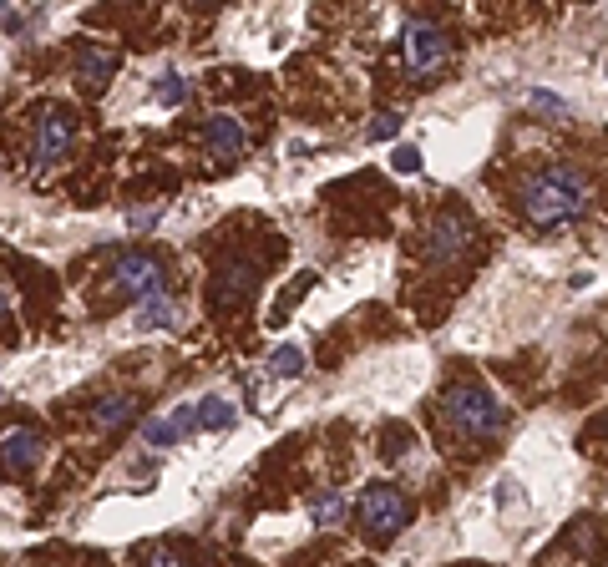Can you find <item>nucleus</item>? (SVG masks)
Segmentation results:
<instances>
[{"label": "nucleus", "mask_w": 608, "mask_h": 567, "mask_svg": "<svg viewBox=\"0 0 608 567\" xmlns=\"http://www.w3.org/2000/svg\"><path fill=\"white\" fill-rule=\"evenodd\" d=\"M269 370H274L279 380H294V375L310 370V355H304V345H279V350L269 355Z\"/></svg>", "instance_id": "obj_17"}, {"label": "nucleus", "mask_w": 608, "mask_h": 567, "mask_svg": "<svg viewBox=\"0 0 608 567\" xmlns=\"http://www.w3.org/2000/svg\"><path fill=\"white\" fill-rule=\"evenodd\" d=\"M254 289H259V264H249V259L223 264V269H218V279H213V299H218L223 309H239Z\"/></svg>", "instance_id": "obj_9"}, {"label": "nucleus", "mask_w": 608, "mask_h": 567, "mask_svg": "<svg viewBox=\"0 0 608 567\" xmlns=\"http://www.w3.org/2000/svg\"><path fill=\"white\" fill-rule=\"evenodd\" d=\"M117 66H122V56L112 46H97V41L76 46V81H82V87H102V81H112Z\"/></svg>", "instance_id": "obj_12"}, {"label": "nucleus", "mask_w": 608, "mask_h": 567, "mask_svg": "<svg viewBox=\"0 0 608 567\" xmlns=\"http://www.w3.org/2000/svg\"><path fill=\"white\" fill-rule=\"evenodd\" d=\"M152 102H158V107H178V102H188V76H178V71L158 76V92H152Z\"/></svg>", "instance_id": "obj_19"}, {"label": "nucleus", "mask_w": 608, "mask_h": 567, "mask_svg": "<svg viewBox=\"0 0 608 567\" xmlns=\"http://www.w3.org/2000/svg\"><path fill=\"white\" fill-rule=\"evenodd\" d=\"M11 319V299H6V289H0V324Z\"/></svg>", "instance_id": "obj_24"}, {"label": "nucleus", "mask_w": 608, "mask_h": 567, "mask_svg": "<svg viewBox=\"0 0 608 567\" xmlns=\"http://www.w3.org/2000/svg\"><path fill=\"white\" fill-rule=\"evenodd\" d=\"M0 400H6V385H0Z\"/></svg>", "instance_id": "obj_25"}, {"label": "nucleus", "mask_w": 608, "mask_h": 567, "mask_svg": "<svg viewBox=\"0 0 608 567\" xmlns=\"http://www.w3.org/2000/svg\"><path fill=\"white\" fill-rule=\"evenodd\" d=\"M345 512H350L345 492H325V497L310 507V522H315V527H330V522H345Z\"/></svg>", "instance_id": "obj_18"}, {"label": "nucleus", "mask_w": 608, "mask_h": 567, "mask_svg": "<svg viewBox=\"0 0 608 567\" xmlns=\"http://www.w3.org/2000/svg\"><path fill=\"white\" fill-rule=\"evenodd\" d=\"M239 426V405L223 395H203L198 400V431H234Z\"/></svg>", "instance_id": "obj_15"}, {"label": "nucleus", "mask_w": 608, "mask_h": 567, "mask_svg": "<svg viewBox=\"0 0 608 567\" xmlns=\"http://www.w3.org/2000/svg\"><path fill=\"white\" fill-rule=\"evenodd\" d=\"M315 284H320V274H315V269H299V274H294V279L284 284V299H279V304L269 309V324H284V319H289V309H294V304H299L304 294H310Z\"/></svg>", "instance_id": "obj_16"}, {"label": "nucleus", "mask_w": 608, "mask_h": 567, "mask_svg": "<svg viewBox=\"0 0 608 567\" xmlns=\"http://www.w3.org/2000/svg\"><path fill=\"white\" fill-rule=\"evenodd\" d=\"M203 142H208V152H213L218 162H234V157H244L249 132H244V122H239V117L218 112V117H208V122H203Z\"/></svg>", "instance_id": "obj_11"}, {"label": "nucleus", "mask_w": 608, "mask_h": 567, "mask_svg": "<svg viewBox=\"0 0 608 567\" xmlns=\"http://www.w3.org/2000/svg\"><path fill=\"white\" fill-rule=\"evenodd\" d=\"M41 456H46V441L31 426H21V431H11L6 441H0V466H6V476H31L41 466Z\"/></svg>", "instance_id": "obj_8"}, {"label": "nucleus", "mask_w": 608, "mask_h": 567, "mask_svg": "<svg viewBox=\"0 0 608 567\" xmlns=\"http://www.w3.org/2000/svg\"><path fill=\"white\" fill-rule=\"evenodd\" d=\"M467 243H472V223L462 213H441L431 228H426V264H451V259H462L467 254Z\"/></svg>", "instance_id": "obj_6"}, {"label": "nucleus", "mask_w": 608, "mask_h": 567, "mask_svg": "<svg viewBox=\"0 0 608 567\" xmlns=\"http://www.w3.org/2000/svg\"><path fill=\"white\" fill-rule=\"evenodd\" d=\"M360 527L370 532V537H396V532H406L411 527V502H406V492L401 486H386V481H370L365 492H360Z\"/></svg>", "instance_id": "obj_3"}, {"label": "nucleus", "mask_w": 608, "mask_h": 567, "mask_svg": "<svg viewBox=\"0 0 608 567\" xmlns=\"http://www.w3.org/2000/svg\"><path fill=\"white\" fill-rule=\"evenodd\" d=\"M142 567H183V562H178V557H173L168 547H152V552L142 557Z\"/></svg>", "instance_id": "obj_22"}, {"label": "nucleus", "mask_w": 608, "mask_h": 567, "mask_svg": "<svg viewBox=\"0 0 608 567\" xmlns=\"http://www.w3.org/2000/svg\"><path fill=\"white\" fill-rule=\"evenodd\" d=\"M132 416H137V395H102L92 405V421L102 436H117L122 426H132Z\"/></svg>", "instance_id": "obj_13"}, {"label": "nucleus", "mask_w": 608, "mask_h": 567, "mask_svg": "<svg viewBox=\"0 0 608 567\" xmlns=\"http://www.w3.org/2000/svg\"><path fill=\"white\" fill-rule=\"evenodd\" d=\"M178 324V304L168 299V294H158V299H142L137 304V314H132V330H173Z\"/></svg>", "instance_id": "obj_14"}, {"label": "nucleus", "mask_w": 608, "mask_h": 567, "mask_svg": "<svg viewBox=\"0 0 608 567\" xmlns=\"http://www.w3.org/2000/svg\"><path fill=\"white\" fill-rule=\"evenodd\" d=\"M163 223V208H147V213H132V228H158Z\"/></svg>", "instance_id": "obj_23"}, {"label": "nucleus", "mask_w": 608, "mask_h": 567, "mask_svg": "<svg viewBox=\"0 0 608 567\" xmlns=\"http://www.w3.org/2000/svg\"><path fill=\"white\" fill-rule=\"evenodd\" d=\"M446 56H451V41L441 26H431V21L406 26V71L411 76H436L446 66Z\"/></svg>", "instance_id": "obj_5"}, {"label": "nucleus", "mask_w": 608, "mask_h": 567, "mask_svg": "<svg viewBox=\"0 0 608 567\" xmlns=\"http://www.w3.org/2000/svg\"><path fill=\"white\" fill-rule=\"evenodd\" d=\"M188 436H198V405H173L168 416L142 421V441L147 446H173V441H188Z\"/></svg>", "instance_id": "obj_10"}, {"label": "nucleus", "mask_w": 608, "mask_h": 567, "mask_svg": "<svg viewBox=\"0 0 608 567\" xmlns=\"http://www.w3.org/2000/svg\"><path fill=\"white\" fill-rule=\"evenodd\" d=\"M517 203L522 213L538 223V228H563L573 218L588 213L593 203V188L578 168H568V162H558V168H543V173H532L522 188H517Z\"/></svg>", "instance_id": "obj_1"}, {"label": "nucleus", "mask_w": 608, "mask_h": 567, "mask_svg": "<svg viewBox=\"0 0 608 567\" xmlns=\"http://www.w3.org/2000/svg\"><path fill=\"white\" fill-rule=\"evenodd\" d=\"M71 137H76V117L66 107H46L41 122H36V168H51L71 152Z\"/></svg>", "instance_id": "obj_7"}, {"label": "nucleus", "mask_w": 608, "mask_h": 567, "mask_svg": "<svg viewBox=\"0 0 608 567\" xmlns=\"http://www.w3.org/2000/svg\"><path fill=\"white\" fill-rule=\"evenodd\" d=\"M391 168L401 173V178H411V173H421V147H396V157H391Z\"/></svg>", "instance_id": "obj_21"}, {"label": "nucleus", "mask_w": 608, "mask_h": 567, "mask_svg": "<svg viewBox=\"0 0 608 567\" xmlns=\"http://www.w3.org/2000/svg\"><path fill=\"white\" fill-rule=\"evenodd\" d=\"M441 411H446V421H451L456 431H462L467 441H492V436L507 426L502 400H497L487 385H477V380L451 385V390H446V400H441Z\"/></svg>", "instance_id": "obj_2"}, {"label": "nucleus", "mask_w": 608, "mask_h": 567, "mask_svg": "<svg viewBox=\"0 0 608 567\" xmlns=\"http://www.w3.org/2000/svg\"><path fill=\"white\" fill-rule=\"evenodd\" d=\"M112 289L117 294H127V299H158V294H168V269H163V259L158 254H147V249H127V254H117V264H112Z\"/></svg>", "instance_id": "obj_4"}, {"label": "nucleus", "mask_w": 608, "mask_h": 567, "mask_svg": "<svg viewBox=\"0 0 608 567\" xmlns=\"http://www.w3.org/2000/svg\"><path fill=\"white\" fill-rule=\"evenodd\" d=\"M396 132H401V112H375L370 127H365L370 142H386V137H396Z\"/></svg>", "instance_id": "obj_20"}]
</instances>
